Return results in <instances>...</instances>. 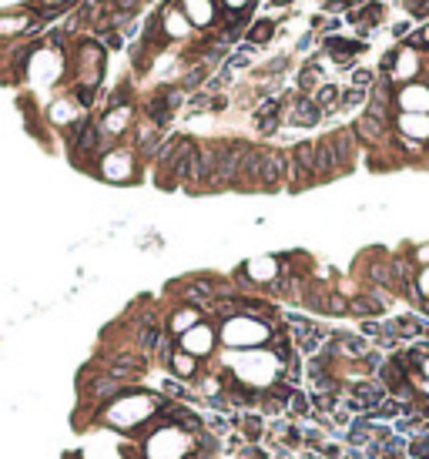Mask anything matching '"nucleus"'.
I'll return each instance as SVG.
<instances>
[{
  "mask_svg": "<svg viewBox=\"0 0 429 459\" xmlns=\"http://www.w3.org/2000/svg\"><path fill=\"white\" fill-rule=\"evenodd\" d=\"M269 335H272V325L269 322H262V319H252V315H235V319H228L222 322V329H218V342H225V345H242V349H255V345H269Z\"/></svg>",
  "mask_w": 429,
  "mask_h": 459,
  "instance_id": "1",
  "label": "nucleus"
},
{
  "mask_svg": "<svg viewBox=\"0 0 429 459\" xmlns=\"http://www.w3.org/2000/svg\"><path fill=\"white\" fill-rule=\"evenodd\" d=\"M382 71L389 77V84H412L419 71H423V61H419V47H412V44H403L399 51L386 54L382 57Z\"/></svg>",
  "mask_w": 429,
  "mask_h": 459,
  "instance_id": "2",
  "label": "nucleus"
},
{
  "mask_svg": "<svg viewBox=\"0 0 429 459\" xmlns=\"http://www.w3.org/2000/svg\"><path fill=\"white\" fill-rule=\"evenodd\" d=\"M245 151H249V145H222L218 148V164H215V175L208 181V188H235L238 175H242Z\"/></svg>",
  "mask_w": 429,
  "mask_h": 459,
  "instance_id": "3",
  "label": "nucleus"
},
{
  "mask_svg": "<svg viewBox=\"0 0 429 459\" xmlns=\"http://www.w3.org/2000/svg\"><path fill=\"white\" fill-rule=\"evenodd\" d=\"M215 342H218V332L211 329L208 322H198L195 329H188L185 335H178V349H185L188 356H195L198 362L215 352Z\"/></svg>",
  "mask_w": 429,
  "mask_h": 459,
  "instance_id": "4",
  "label": "nucleus"
},
{
  "mask_svg": "<svg viewBox=\"0 0 429 459\" xmlns=\"http://www.w3.org/2000/svg\"><path fill=\"white\" fill-rule=\"evenodd\" d=\"M101 175L107 181H131L134 178V154L125 151V148H114V151L101 154Z\"/></svg>",
  "mask_w": 429,
  "mask_h": 459,
  "instance_id": "5",
  "label": "nucleus"
},
{
  "mask_svg": "<svg viewBox=\"0 0 429 459\" xmlns=\"http://www.w3.org/2000/svg\"><path fill=\"white\" fill-rule=\"evenodd\" d=\"M393 104H396L403 114H429V87L426 84H419V81L403 84V87L396 91Z\"/></svg>",
  "mask_w": 429,
  "mask_h": 459,
  "instance_id": "6",
  "label": "nucleus"
},
{
  "mask_svg": "<svg viewBox=\"0 0 429 459\" xmlns=\"http://www.w3.org/2000/svg\"><path fill=\"white\" fill-rule=\"evenodd\" d=\"M238 275L249 281L252 288L255 285H265V288H269V285L282 275V261H278V258H252V261H245V265L238 268Z\"/></svg>",
  "mask_w": 429,
  "mask_h": 459,
  "instance_id": "7",
  "label": "nucleus"
},
{
  "mask_svg": "<svg viewBox=\"0 0 429 459\" xmlns=\"http://www.w3.org/2000/svg\"><path fill=\"white\" fill-rule=\"evenodd\" d=\"M282 118H285L289 125H295V128H312V125H319L322 111L315 107V101H312V98L299 94V98H292V101L282 107Z\"/></svg>",
  "mask_w": 429,
  "mask_h": 459,
  "instance_id": "8",
  "label": "nucleus"
},
{
  "mask_svg": "<svg viewBox=\"0 0 429 459\" xmlns=\"http://www.w3.org/2000/svg\"><path fill=\"white\" fill-rule=\"evenodd\" d=\"M285 175H289V154L262 151V168H258V184L255 188H275Z\"/></svg>",
  "mask_w": 429,
  "mask_h": 459,
  "instance_id": "9",
  "label": "nucleus"
},
{
  "mask_svg": "<svg viewBox=\"0 0 429 459\" xmlns=\"http://www.w3.org/2000/svg\"><path fill=\"white\" fill-rule=\"evenodd\" d=\"M346 396H353L355 403L362 406V412L369 416V412H373V409H376L379 403L389 396V392H386V385L379 383V379H355V383L349 385V392H346Z\"/></svg>",
  "mask_w": 429,
  "mask_h": 459,
  "instance_id": "10",
  "label": "nucleus"
},
{
  "mask_svg": "<svg viewBox=\"0 0 429 459\" xmlns=\"http://www.w3.org/2000/svg\"><path fill=\"white\" fill-rule=\"evenodd\" d=\"M215 164H218V145H202L195 151V168H191V184H205L215 175Z\"/></svg>",
  "mask_w": 429,
  "mask_h": 459,
  "instance_id": "11",
  "label": "nucleus"
},
{
  "mask_svg": "<svg viewBox=\"0 0 429 459\" xmlns=\"http://www.w3.org/2000/svg\"><path fill=\"white\" fill-rule=\"evenodd\" d=\"M131 118H134L131 104H125V107H111V111H104L101 125H98L101 138H104V141H107V138H121V134L127 131V125H131Z\"/></svg>",
  "mask_w": 429,
  "mask_h": 459,
  "instance_id": "12",
  "label": "nucleus"
},
{
  "mask_svg": "<svg viewBox=\"0 0 429 459\" xmlns=\"http://www.w3.org/2000/svg\"><path fill=\"white\" fill-rule=\"evenodd\" d=\"M175 3H178V0H171V3H168V10H165V14H158V21H161V30H165V37H171V41H181V37H188V34H191V24H188L185 10H178Z\"/></svg>",
  "mask_w": 429,
  "mask_h": 459,
  "instance_id": "13",
  "label": "nucleus"
},
{
  "mask_svg": "<svg viewBox=\"0 0 429 459\" xmlns=\"http://www.w3.org/2000/svg\"><path fill=\"white\" fill-rule=\"evenodd\" d=\"M181 10L191 27H208L218 14V3L215 0H181Z\"/></svg>",
  "mask_w": 429,
  "mask_h": 459,
  "instance_id": "14",
  "label": "nucleus"
},
{
  "mask_svg": "<svg viewBox=\"0 0 429 459\" xmlns=\"http://www.w3.org/2000/svg\"><path fill=\"white\" fill-rule=\"evenodd\" d=\"M396 128H399V138L423 145V141H429V114H399Z\"/></svg>",
  "mask_w": 429,
  "mask_h": 459,
  "instance_id": "15",
  "label": "nucleus"
},
{
  "mask_svg": "<svg viewBox=\"0 0 429 459\" xmlns=\"http://www.w3.org/2000/svg\"><path fill=\"white\" fill-rule=\"evenodd\" d=\"M328 145H332V154H335L339 171H346L355 158V131H335V134L328 138Z\"/></svg>",
  "mask_w": 429,
  "mask_h": 459,
  "instance_id": "16",
  "label": "nucleus"
},
{
  "mask_svg": "<svg viewBox=\"0 0 429 459\" xmlns=\"http://www.w3.org/2000/svg\"><path fill=\"white\" fill-rule=\"evenodd\" d=\"M326 54L335 61V64H349L355 54H362L366 51V44L362 41H346V37H326Z\"/></svg>",
  "mask_w": 429,
  "mask_h": 459,
  "instance_id": "17",
  "label": "nucleus"
},
{
  "mask_svg": "<svg viewBox=\"0 0 429 459\" xmlns=\"http://www.w3.org/2000/svg\"><path fill=\"white\" fill-rule=\"evenodd\" d=\"M198 322H205V312H202V308L181 306V308H175V312H171V319H168V332L178 339V335H185L188 329H195Z\"/></svg>",
  "mask_w": 429,
  "mask_h": 459,
  "instance_id": "18",
  "label": "nucleus"
},
{
  "mask_svg": "<svg viewBox=\"0 0 429 459\" xmlns=\"http://www.w3.org/2000/svg\"><path fill=\"white\" fill-rule=\"evenodd\" d=\"M373 436H376V423H369L366 416H355L346 429V442H349V449H366L373 442Z\"/></svg>",
  "mask_w": 429,
  "mask_h": 459,
  "instance_id": "19",
  "label": "nucleus"
},
{
  "mask_svg": "<svg viewBox=\"0 0 429 459\" xmlns=\"http://www.w3.org/2000/svg\"><path fill=\"white\" fill-rule=\"evenodd\" d=\"M389 128L393 125H382V121H376V118H369V114H362L359 121H355V138L359 141H366V145H379V141H386L389 138Z\"/></svg>",
  "mask_w": 429,
  "mask_h": 459,
  "instance_id": "20",
  "label": "nucleus"
},
{
  "mask_svg": "<svg viewBox=\"0 0 429 459\" xmlns=\"http://www.w3.org/2000/svg\"><path fill=\"white\" fill-rule=\"evenodd\" d=\"M168 369L175 372V379H195V376L202 372V362L195 356H188L185 349H175L171 359H168Z\"/></svg>",
  "mask_w": 429,
  "mask_h": 459,
  "instance_id": "21",
  "label": "nucleus"
},
{
  "mask_svg": "<svg viewBox=\"0 0 429 459\" xmlns=\"http://www.w3.org/2000/svg\"><path fill=\"white\" fill-rule=\"evenodd\" d=\"M382 312H386V302L376 299L373 292H369V295H355V299H349V315H359V319H376V315H382Z\"/></svg>",
  "mask_w": 429,
  "mask_h": 459,
  "instance_id": "22",
  "label": "nucleus"
},
{
  "mask_svg": "<svg viewBox=\"0 0 429 459\" xmlns=\"http://www.w3.org/2000/svg\"><path fill=\"white\" fill-rule=\"evenodd\" d=\"M339 171V164H335V154H332V145L326 141H319L315 145V178H332Z\"/></svg>",
  "mask_w": 429,
  "mask_h": 459,
  "instance_id": "23",
  "label": "nucleus"
},
{
  "mask_svg": "<svg viewBox=\"0 0 429 459\" xmlns=\"http://www.w3.org/2000/svg\"><path fill=\"white\" fill-rule=\"evenodd\" d=\"M339 98H342V91L335 87V84H322L315 94H312V101L315 107L322 111V114H332V111H339Z\"/></svg>",
  "mask_w": 429,
  "mask_h": 459,
  "instance_id": "24",
  "label": "nucleus"
},
{
  "mask_svg": "<svg viewBox=\"0 0 429 459\" xmlns=\"http://www.w3.org/2000/svg\"><path fill=\"white\" fill-rule=\"evenodd\" d=\"M87 389H91L94 403H107V399H118V396H125V385L114 383V379H98V383H91Z\"/></svg>",
  "mask_w": 429,
  "mask_h": 459,
  "instance_id": "25",
  "label": "nucleus"
},
{
  "mask_svg": "<svg viewBox=\"0 0 429 459\" xmlns=\"http://www.w3.org/2000/svg\"><path fill=\"white\" fill-rule=\"evenodd\" d=\"M285 412H289L292 419H305V416H312V403H308V396H305L302 389H292V392H289V399H285Z\"/></svg>",
  "mask_w": 429,
  "mask_h": 459,
  "instance_id": "26",
  "label": "nucleus"
},
{
  "mask_svg": "<svg viewBox=\"0 0 429 459\" xmlns=\"http://www.w3.org/2000/svg\"><path fill=\"white\" fill-rule=\"evenodd\" d=\"M175 349H178V339H175V335H171L168 329H158V339H154V359L168 365V359H171V352H175Z\"/></svg>",
  "mask_w": 429,
  "mask_h": 459,
  "instance_id": "27",
  "label": "nucleus"
},
{
  "mask_svg": "<svg viewBox=\"0 0 429 459\" xmlns=\"http://www.w3.org/2000/svg\"><path fill=\"white\" fill-rule=\"evenodd\" d=\"M319 87H322V74H319V67H315V64H305L302 74H299V91H302L305 98H312Z\"/></svg>",
  "mask_w": 429,
  "mask_h": 459,
  "instance_id": "28",
  "label": "nucleus"
},
{
  "mask_svg": "<svg viewBox=\"0 0 429 459\" xmlns=\"http://www.w3.org/2000/svg\"><path fill=\"white\" fill-rule=\"evenodd\" d=\"M272 34H275V24L272 21H258V24L249 27V34H245V41L258 47V44H265V41H272Z\"/></svg>",
  "mask_w": 429,
  "mask_h": 459,
  "instance_id": "29",
  "label": "nucleus"
},
{
  "mask_svg": "<svg viewBox=\"0 0 429 459\" xmlns=\"http://www.w3.org/2000/svg\"><path fill=\"white\" fill-rule=\"evenodd\" d=\"M205 81H208V64H198V67H191L188 74L181 77V91H198Z\"/></svg>",
  "mask_w": 429,
  "mask_h": 459,
  "instance_id": "30",
  "label": "nucleus"
},
{
  "mask_svg": "<svg viewBox=\"0 0 429 459\" xmlns=\"http://www.w3.org/2000/svg\"><path fill=\"white\" fill-rule=\"evenodd\" d=\"M369 101V91H362V87H349V91H342V98H339V107L342 111H349V107H359V104Z\"/></svg>",
  "mask_w": 429,
  "mask_h": 459,
  "instance_id": "31",
  "label": "nucleus"
},
{
  "mask_svg": "<svg viewBox=\"0 0 429 459\" xmlns=\"http://www.w3.org/2000/svg\"><path fill=\"white\" fill-rule=\"evenodd\" d=\"M235 423L245 429V439H249V442H255V439L262 436V416H238Z\"/></svg>",
  "mask_w": 429,
  "mask_h": 459,
  "instance_id": "32",
  "label": "nucleus"
},
{
  "mask_svg": "<svg viewBox=\"0 0 429 459\" xmlns=\"http://www.w3.org/2000/svg\"><path fill=\"white\" fill-rule=\"evenodd\" d=\"M252 64V44H245V51H235L231 57L225 61V71L231 74V71H238V67H249Z\"/></svg>",
  "mask_w": 429,
  "mask_h": 459,
  "instance_id": "33",
  "label": "nucleus"
},
{
  "mask_svg": "<svg viewBox=\"0 0 429 459\" xmlns=\"http://www.w3.org/2000/svg\"><path fill=\"white\" fill-rule=\"evenodd\" d=\"M205 111H211V94H205V91L191 94L188 98V114H205Z\"/></svg>",
  "mask_w": 429,
  "mask_h": 459,
  "instance_id": "34",
  "label": "nucleus"
},
{
  "mask_svg": "<svg viewBox=\"0 0 429 459\" xmlns=\"http://www.w3.org/2000/svg\"><path fill=\"white\" fill-rule=\"evenodd\" d=\"M412 292H416L423 302H429V265L426 268H419V275L412 279Z\"/></svg>",
  "mask_w": 429,
  "mask_h": 459,
  "instance_id": "35",
  "label": "nucleus"
},
{
  "mask_svg": "<svg viewBox=\"0 0 429 459\" xmlns=\"http://www.w3.org/2000/svg\"><path fill=\"white\" fill-rule=\"evenodd\" d=\"M326 312L328 315H349V299H342V295H328V302H326Z\"/></svg>",
  "mask_w": 429,
  "mask_h": 459,
  "instance_id": "36",
  "label": "nucleus"
},
{
  "mask_svg": "<svg viewBox=\"0 0 429 459\" xmlns=\"http://www.w3.org/2000/svg\"><path fill=\"white\" fill-rule=\"evenodd\" d=\"M376 81V74L369 71V67H355L353 71V87H362V91H369V84Z\"/></svg>",
  "mask_w": 429,
  "mask_h": 459,
  "instance_id": "37",
  "label": "nucleus"
},
{
  "mask_svg": "<svg viewBox=\"0 0 429 459\" xmlns=\"http://www.w3.org/2000/svg\"><path fill=\"white\" fill-rule=\"evenodd\" d=\"M165 389H168V396H175V399H188L191 392H188V385H178L175 379L171 383H165Z\"/></svg>",
  "mask_w": 429,
  "mask_h": 459,
  "instance_id": "38",
  "label": "nucleus"
},
{
  "mask_svg": "<svg viewBox=\"0 0 429 459\" xmlns=\"http://www.w3.org/2000/svg\"><path fill=\"white\" fill-rule=\"evenodd\" d=\"M412 265H423V268H426L429 265V245H419V248L412 252Z\"/></svg>",
  "mask_w": 429,
  "mask_h": 459,
  "instance_id": "39",
  "label": "nucleus"
},
{
  "mask_svg": "<svg viewBox=\"0 0 429 459\" xmlns=\"http://www.w3.org/2000/svg\"><path fill=\"white\" fill-rule=\"evenodd\" d=\"M104 47H121V34H118V30L104 34Z\"/></svg>",
  "mask_w": 429,
  "mask_h": 459,
  "instance_id": "40",
  "label": "nucleus"
},
{
  "mask_svg": "<svg viewBox=\"0 0 429 459\" xmlns=\"http://www.w3.org/2000/svg\"><path fill=\"white\" fill-rule=\"evenodd\" d=\"M134 7H141V0H118V10H121V14L134 10Z\"/></svg>",
  "mask_w": 429,
  "mask_h": 459,
  "instance_id": "41",
  "label": "nucleus"
},
{
  "mask_svg": "<svg viewBox=\"0 0 429 459\" xmlns=\"http://www.w3.org/2000/svg\"><path fill=\"white\" fill-rule=\"evenodd\" d=\"M409 44H412V47H419V44H429V27L423 30V34H419V37H412Z\"/></svg>",
  "mask_w": 429,
  "mask_h": 459,
  "instance_id": "42",
  "label": "nucleus"
},
{
  "mask_svg": "<svg viewBox=\"0 0 429 459\" xmlns=\"http://www.w3.org/2000/svg\"><path fill=\"white\" fill-rule=\"evenodd\" d=\"M406 30H409V24H396V27H393V34H396V37H403Z\"/></svg>",
  "mask_w": 429,
  "mask_h": 459,
  "instance_id": "43",
  "label": "nucleus"
},
{
  "mask_svg": "<svg viewBox=\"0 0 429 459\" xmlns=\"http://www.w3.org/2000/svg\"><path fill=\"white\" fill-rule=\"evenodd\" d=\"M272 3H278V7H285V3H292V0H272Z\"/></svg>",
  "mask_w": 429,
  "mask_h": 459,
  "instance_id": "44",
  "label": "nucleus"
},
{
  "mask_svg": "<svg viewBox=\"0 0 429 459\" xmlns=\"http://www.w3.org/2000/svg\"><path fill=\"white\" fill-rule=\"evenodd\" d=\"M114 3H118V0H114Z\"/></svg>",
  "mask_w": 429,
  "mask_h": 459,
  "instance_id": "45",
  "label": "nucleus"
},
{
  "mask_svg": "<svg viewBox=\"0 0 429 459\" xmlns=\"http://www.w3.org/2000/svg\"><path fill=\"white\" fill-rule=\"evenodd\" d=\"M426 87H429V84H426Z\"/></svg>",
  "mask_w": 429,
  "mask_h": 459,
  "instance_id": "46",
  "label": "nucleus"
}]
</instances>
